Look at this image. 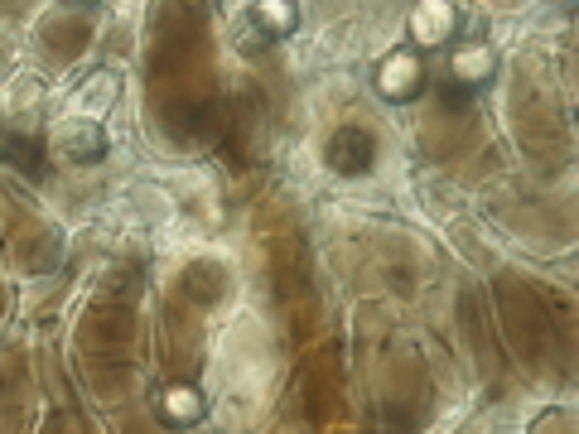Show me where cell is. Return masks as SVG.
<instances>
[{
  "mask_svg": "<svg viewBox=\"0 0 579 434\" xmlns=\"http://www.w3.org/2000/svg\"><path fill=\"white\" fill-rule=\"evenodd\" d=\"M0 164L20 169L29 184H44L49 179V150L34 131H15V126H0Z\"/></svg>",
  "mask_w": 579,
  "mask_h": 434,
  "instance_id": "obj_1",
  "label": "cell"
},
{
  "mask_svg": "<svg viewBox=\"0 0 579 434\" xmlns=\"http://www.w3.org/2000/svg\"><path fill=\"white\" fill-rule=\"evenodd\" d=\"M377 164V140L362 126H343L338 136L329 140V169L333 174H367Z\"/></svg>",
  "mask_w": 579,
  "mask_h": 434,
  "instance_id": "obj_2",
  "label": "cell"
},
{
  "mask_svg": "<svg viewBox=\"0 0 579 434\" xmlns=\"http://www.w3.org/2000/svg\"><path fill=\"white\" fill-rule=\"evenodd\" d=\"M425 82V68L415 54H391L382 68V92L386 97H411L415 87Z\"/></svg>",
  "mask_w": 579,
  "mask_h": 434,
  "instance_id": "obj_3",
  "label": "cell"
},
{
  "mask_svg": "<svg viewBox=\"0 0 579 434\" xmlns=\"http://www.w3.org/2000/svg\"><path fill=\"white\" fill-rule=\"evenodd\" d=\"M63 150H68L78 164H92V160L107 155V136H102V126H78V131H68Z\"/></svg>",
  "mask_w": 579,
  "mask_h": 434,
  "instance_id": "obj_4",
  "label": "cell"
},
{
  "mask_svg": "<svg viewBox=\"0 0 579 434\" xmlns=\"http://www.w3.org/2000/svg\"><path fill=\"white\" fill-rule=\"evenodd\" d=\"M251 15H256V25L266 29V34H290V29L300 25L295 5H285V0H276V5H251Z\"/></svg>",
  "mask_w": 579,
  "mask_h": 434,
  "instance_id": "obj_5",
  "label": "cell"
},
{
  "mask_svg": "<svg viewBox=\"0 0 579 434\" xmlns=\"http://www.w3.org/2000/svg\"><path fill=\"white\" fill-rule=\"evenodd\" d=\"M165 415L174 420V425H193L198 415H203V401H198V391L193 386H174L165 396Z\"/></svg>",
  "mask_w": 579,
  "mask_h": 434,
  "instance_id": "obj_6",
  "label": "cell"
},
{
  "mask_svg": "<svg viewBox=\"0 0 579 434\" xmlns=\"http://www.w3.org/2000/svg\"><path fill=\"white\" fill-rule=\"evenodd\" d=\"M444 25H449V5H430V10H420L415 15V39H440L444 34Z\"/></svg>",
  "mask_w": 579,
  "mask_h": 434,
  "instance_id": "obj_7",
  "label": "cell"
},
{
  "mask_svg": "<svg viewBox=\"0 0 579 434\" xmlns=\"http://www.w3.org/2000/svg\"><path fill=\"white\" fill-rule=\"evenodd\" d=\"M454 68H459V78H464V87H469V82H478L483 73H488V54H459L454 58Z\"/></svg>",
  "mask_w": 579,
  "mask_h": 434,
  "instance_id": "obj_8",
  "label": "cell"
}]
</instances>
